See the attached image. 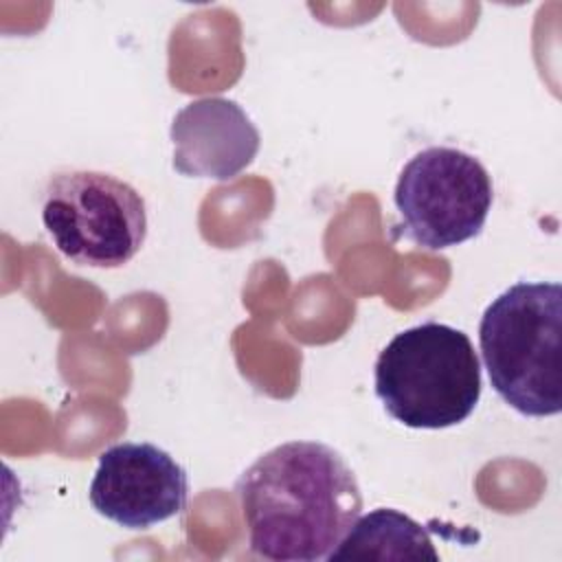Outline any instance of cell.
<instances>
[{
	"mask_svg": "<svg viewBox=\"0 0 562 562\" xmlns=\"http://www.w3.org/2000/svg\"><path fill=\"white\" fill-rule=\"evenodd\" d=\"M42 224L72 263L121 268L145 244L147 209L143 195L112 173L66 169L46 182Z\"/></svg>",
	"mask_w": 562,
	"mask_h": 562,
	"instance_id": "cell-4",
	"label": "cell"
},
{
	"mask_svg": "<svg viewBox=\"0 0 562 562\" xmlns=\"http://www.w3.org/2000/svg\"><path fill=\"white\" fill-rule=\"evenodd\" d=\"M327 560H439L428 529L411 516L378 507L351 525Z\"/></svg>",
	"mask_w": 562,
	"mask_h": 562,
	"instance_id": "cell-8",
	"label": "cell"
},
{
	"mask_svg": "<svg viewBox=\"0 0 562 562\" xmlns=\"http://www.w3.org/2000/svg\"><path fill=\"white\" fill-rule=\"evenodd\" d=\"M373 384L395 422L439 430L476 408L481 364L468 334L430 321L391 338L375 360Z\"/></svg>",
	"mask_w": 562,
	"mask_h": 562,
	"instance_id": "cell-3",
	"label": "cell"
},
{
	"mask_svg": "<svg viewBox=\"0 0 562 562\" xmlns=\"http://www.w3.org/2000/svg\"><path fill=\"white\" fill-rule=\"evenodd\" d=\"M492 198V180L479 158L457 147H428L397 176V228L426 250H443L481 233Z\"/></svg>",
	"mask_w": 562,
	"mask_h": 562,
	"instance_id": "cell-5",
	"label": "cell"
},
{
	"mask_svg": "<svg viewBox=\"0 0 562 562\" xmlns=\"http://www.w3.org/2000/svg\"><path fill=\"white\" fill-rule=\"evenodd\" d=\"M173 169L220 182L239 176L257 156L261 136L239 103L204 97L187 103L171 123Z\"/></svg>",
	"mask_w": 562,
	"mask_h": 562,
	"instance_id": "cell-7",
	"label": "cell"
},
{
	"mask_svg": "<svg viewBox=\"0 0 562 562\" xmlns=\"http://www.w3.org/2000/svg\"><path fill=\"white\" fill-rule=\"evenodd\" d=\"M481 358L492 389L527 417L562 411V285L514 283L483 312Z\"/></svg>",
	"mask_w": 562,
	"mask_h": 562,
	"instance_id": "cell-2",
	"label": "cell"
},
{
	"mask_svg": "<svg viewBox=\"0 0 562 562\" xmlns=\"http://www.w3.org/2000/svg\"><path fill=\"white\" fill-rule=\"evenodd\" d=\"M88 496L108 520L149 529L184 512L189 476L162 448L125 441L101 452Z\"/></svg>",
	"mask_w": 562,
	"mask_h": 562,
	"instance_id": "cell-6",
	"label": "cell"
},
{
	"mask_svg": "<svg viewBox=\"0 0 562 562\" xmlns=\"http://www.w3.org/2000/svg\"><path fill=\"white\" fill-rule=\"evenodd\" d=\"M250 553L272 562L327 560L362 509L353 470L321 441L263 452L235 483Z\"/></svg>",
	"mask_w": 562,
	"mask_h": 562,
	"instance_id": "cell-1",
	"label": "cell"
}]
</instances>
